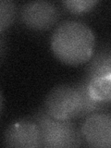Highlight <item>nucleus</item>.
Masks as SVG:
<instances>
[{
	"instance_id": "423d86ee",
	"label": "nucleus",
	"mask_w": 111,
	"mask_h": 148,
	"mask_svg": "<svg viewBox=\"0 0 111 148\" xmlns=\"http://www.w3.org/2000/svg\"><path fill=\"white\" fill-rule=\"evenodd\" d=\"M83 143L89 147H111V114L97 111L84 119L80 128Z\"/></svg>"
},
{
	"instance_id": "f03ea898",
	"label": "nucleus",
	"mask_w": 111,
	"mask_h": 148,
	"mask_svg": "<svg viewBox=\"0 0 111 148\" xmlns=\"http://www.w3.org/2000/svg\"><path fill=\"white\" fill-rule=\"evenodd\" d=\"M108 106L92 98L88 92L87 80L83 79L74 85L60 84L51 89L45 96L43 109L55 119L73 121L104 110Z\"/></svg>"
},
{
	"instance_id": "39448f33",
	"label": "nucleus",
	"mask_w": 111,
	"mask_h": 148,
	"mask_svg": "<svg viewBox=\"0 0 111 148\" xmlns=\"http://www.w3.org/2000/svg\"><path fill=\"white\" fill-rule=\"evenodd\" d=\"M3 143L6 147H44L40 127L32 118L20 119L9 125L4 132Z\"/></svg>"
},
{
	"instance_id": "7ed1b4c3",
	"label": "nucleus",
	"mask_w": 111,
	"mask_h": 148,
	"mask_svg": "<svg viewBox=\"0 0 111 148\" xmlns=\"http://www.w3.org/2000/svg\"><path fill=\"white\" fill-rule=\"evenodd\" d=\"M32 119L39 125L45 148L80 147L83 141L80 129L71 120H60L38 110Z\"/></svg>"
},
{
	"instance_id": "f257e3e1",
	"label": "nucleus",
	"mask_w": 111,
	"mask_h": 148,
	"mask_svg": "<svg viewBox=\"0 0 111 148\" xmlns=\"http://www.w3.org/2000/svg\"><path fill=\"white\" fill-rule=\"evenodd\" d=\"M50 47L60 62L69 66L84 64L95 53V34L84 22L65 21L54 30Z\"/></svg>"
},
{
	"instance_id": "0eeeda50",
	"label": "nucleus",
	"mask_w": 111,
	"mask_h": 148,
	"mask_svg": "<svg viewBox=\"0 0 111 148\" xmlns=\"http://www.w3.org/2000/svg\"><path fill=\"white\" fill-rule=\"evenodd\" d=\"M111 73V46H103L94 53L87 62L85 68V79H91Z\"/></svg>"
},
{
	"instance_id": "9d476101",
	"label": "nucleus",
	"mask_w": 111,
	"mask_h": 148,
	"mask_svg": "<svg viewBox=\"0 0 111 148\" xmlns=\"http://www.w3.org/2000/svg\"><path fill=\"white\" fill-rule=\"evenodd\" d=\"M99 1L95 0H65L62 6L72 14H82L94 9Z\"/></svg>"
},
{
	"instance_id": "20e7f679",
	"label": "nucleus",
	"mask_w": 111,
	"mask_h": 148,
	"mask_svg": "<svg viewBox=\"0 0 111 148\" xmlns=\"http://www.w3.org/2000/svg\"><path fill=\"white\" fill-rule=\"evenodd\" d=\"M60 17L57 5L44 0L25 3L21 8L20 20L28 29L44 32L52 28Z\"/></svg>"
},
{
	"instance_id": "1a4fd4ad",
	"label": "nucleus",
	"mask_w": 111,
	"mask_h": 148,
	"mask_svg": "<svg viewBox=\"0 0 111 148\" xmlns=\"http://www.w3.org/2000/svg\"><path fill=\"white\" fill-rule=\"evenodd\" d=\"M16 4L10 0H1L0 1V32L4 34L10 27L16 17Z\"/></svg>"
},
{
	"instance_id": "6e6552de",
	"label": "nucleus",
	"mask_w": 111,
	"mask_h": 148,
	"mask_svg": "<svg viewBox=\"0 0 111 148\" xmlns=\"http://www.w3.org/2000/svg\"><path fill=\"white\" fill-rule=\"evenodd\" d=\"M87 88L90 96L95 101L105 104L111 103V73L87 80Z\"/></svg>"
}]
</instances>
